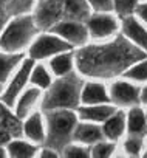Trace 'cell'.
<instances>
[{"label":"cell","instance_id":"cell-31","mask_svg":"<svg viewBox=\"0 0 147 158\" xmlns=\"http://www.w3.org/2000/svg\"><path fill=\"white\" fill-rule=\"evenodd\" d=\"M139 149H141V143H139L138 139H129V141L125 143V150H127L129 153H138Z\"/></svg>","mask_w":147,"mask_h":158},{"label":"cell","instance_id":"cell-32","mask_svg":"<svg viewBox=\"0 0 147 158\" xmlns=\"http://www.w3.org/2000/svg\"><path fill=\"white\" fill-rule=\"evenodd\" d=\"M10 138H11V135H10V132L0 124V146H3V144H6L8 141H10Z\"/></svg>","mask_w":147,"mask_h":158},{"label":"cell","instance_id":"cell-28","mask_svg":"<svg viewBox=\"0 0 147 158\" xmlns=\"http://www.w3.org/2000/svg\"><path fill=\"white\" fill-rule=\"evenodd\" d=\"M63 155L70 158H85L88 156V150L79 146H68L63 149Z\"/></svg>","mask_w":147,"mask_h":158},{"label":"cell","instance_id":"cell-2","mask_svg":"<svg viewBox=\"0 0 147 158\" xmlns=\"http://www.w3.org/2000/svg\"><path fill=\"white\" fill-rule=\"evenodd\" d=\"M82 92V82L75 74H63L57 82H54L47 96L43 98L42 107L45 110H54V109H73L76 107L81 98Z\"/></svg>","mask_w":147,"mask_h":158},{"label":"cell","instance_id":"cell-16","mask_svg":"<svg viewBox=\"0 0 147 158\" xmlns=\"http://www.w3.org/2000/svg\"><path fill=\"white\" fill-rule=\"evenodd\" d=\"M23 132L25 135L36 141V143H40L45 139V130H43V123H42V116L39 113H33L27 121H25V126H23Z\"/></svg>","mask_w":147,"mask_h":158},{"label":"cell","instance_id":"cell-36","mask_svg":"<svg viewBox=\"0 0 147 158\" xmlns=\"http://www.w3.org/2000/svg\"><path fill=\"white\" fill-rule=\"evenodd\" d=\"M5 155H6V153H5V149L0 146V156H5Z\"/></svg>","mask_w":147,"mask_h":158},{"label":"cell","instance_id":"cell-24","mask_svg":"<svg viewBox=\"0 0 147 158\" xmlns=\"http://www.w3.org/2000/svg\"><path fill=\"white\" fill-rule=\"evenodd\" d=\"M30 77H31V82H33V84H36L37 87H42V89L48 87L50 82H51V81H50V74H48V71H47L45 67H42V65L34 67V68L31 70Z\"/></svg>","mask_w":147,"mask_h":158},{"label":"cell","instance_id":"cell-25","mask_svg":"<svg viewBox=\"0 0 147 158\" xmlns=\"http://www.w3.org/2000/svg\"><path fill=\"white\" fill-rule=\"evenodd\" d=\"M125 76L135 81H147V60H142L125 71Z\"/></svg>","mask_w":147,"mask_h":158},{"label":"cell","instance_id":"cell-7","mask_svg":"<svg viewBox=\"0 0 147 158\" xmlns=\"http://www.w3.org/2000/svg\"><path fill=\"white\" fill-rule=\"evenodd\" d=\"M71 45L65 40H60V37L56 36H40L30 48V54L33 59H43L48 56H53L56 53L68 51Z\"/></svg>","mask_w":147,"mask_h":158},{"label":"cell","instance_id":"cell-13","mask_svg":"<svg viewBox=\"0 0 147 158\" xmlns=\"http://www.w3.org/2000/svg\"><path fill=\"white\" fill-rule=\"evenodd\" d=\"M63 16L68 20H85L88 17V0H63Z\"/></svg>","mask_w":147,"mask_h":158},{"label":"cell","instance_id":"cell-33","mask_svg":"<svg viewBox=\"0 0 147 158\" xmlns=\"http://www.w3.org/2000/svg\"><path fill=\"white\" fill-rule=\"evenodd\" d=\"M136 11H138V16H139L144 22H147V3L139 5V6L136 8Z\"/></svg>","mask_w":147,"mask_h":158},{"label":"cell","instance_id":"cell-26","mask_svg":"<svg viewBox=\"0 0 147 158\" xmlns=\"http://www.w3.org/2000/svg\"><path fill=\"white\" fill-rule=\"evenodd\" d=\"M136 0H113V6L121 16H127L135 10Z\"/></svg>","mask_w":147,"mask_h":158},{"label":"cell","instance_id":"cell-15","mask_svg":"<svg viewBox=\"0 0 147 158\" xmlns=\"http://www.w3.org/2000/svg\"><path fill=\"white\" fill-rule=\"evenodd\" d=\"M81 98L85 104H99V102H107L110 99L104 85L96 84V82L85 84L81 92Z\"/></svg>","mask_w":147,"mask_h":158},{"label":"cell","instance_id":"cell-19","mask_svg":"<svg viewBox=\"0 0 147 158\" xmlns=\"http://www.w3.org/2000/svg\"><path fill=\"white\" fill-rule=\"evenodd\" d=\"M124 127H125V118H124V113L118 112V113H113L108 119H105V124H104V133L107 138L110 139H116L118 136H121V133L124 132Z\"/></svg>","mask_w":147,"mask_h":158},{"label":"cell","instance_id":"cell-6","mask_svg":"<svg viewBox=\"0 0 147 158\" xmlns=\"http://www.w3.org/2000/svg\"><path fill=\"white\" fill-rule=\"evenodd\" d=\"M31 70H33V60L28 59V60H23V64L20 65V68L17 70V73L14 74V77L11 79V82L8 84L6 90L3 92L2 95V102L8 107H11L17 96L20 95V92L23 90L27 81L30 79V74H31Z\"/></svg>","mask_w":147,"mask_h":158},{"label":"cell","instance_id":"cell-18","mask_svg":"<svg viewBox=\"0 0 147 158\" xmlns=\"http://www.w3.org/2000/svg\"><path fill=\"white\" fill-rule=\"evenodd\" d=\"M40 96V92L37 89H28L19 99L17 102V107H16V115L19 118H25L28 116V113L31 112V109L36 106L37 99Z\"/></svg>","mask_w":147,"mask_h":158},{"label":"cell","instance_id":"cell-34","mask_svg":"<svg viewBox=\"0 0 147 158\" xmlns=\"http://www.w3.org/2000/svg\"><path fill=\"white\" fill-rule=\"evenodd\" d=\"M40 155H42V156H51V158H54V156H57V155L54 153V149H51V147H50V149H43Z\"/></svg>","mask_w":147,"mask_h":158},{"label":"cell","instance_id":"cell-17","mask_svg":"<svg viewBox=\"0 0 147 158\" xmlns=\"http://www.w3.org/2000/svg\"><path fill=\"white\" fill-rule=\"evenodd\" d=\"M115 113V109L112 106H90V107H82L79 110L81 118L88 119V121H105Z\"/></svg>","mask_w":147,"mask_h":158},{"label":"cell","instance_id":"cell-1","mask_svg":"<svg viewBox=\"0 0 147 158\" xmlns=\"http://www.w3.org/2000/svg\"><path fill=\"white\" fill-rule=\"evenodd\" d=\"M144 53L122 37L110 44L92 45L79 51L76 62L79 70L87 76L112 77L122 73L132 64L141 60Z\"/></svg>","mask_w":147,"mask_h":158},{"label":"cell","instance_id":"cell-21","mask_svg":"<svg viewBox=\"0 0 147 158\" xmlns=\"http://www.w3.org/2000/svg\"><path fill=\"white\" fill-rule=\"evenodd\" d=\"M129 130L133 135H139L145 130V115L141 109H132L129 113Z\"/></svg>","mask_w":147,"mask_h":158},{"label":"cell","instance_id":"cell-23","mask_svg":"<svg viewBox=\"0 0 147 158\" xmlns=\"http://www.w3.org/2000/svg\"><path fill=\"white\" fill-rule=\"evenodd\" d=\"M8 152L11 156H17V158H28L33 156L36 152V147L25 143V141H13L8 144Z\"/></svg>","mask_w":147,"mask_h":158},{"label":"cell","instance_id":"cell-22","mask_svg":"<svg viewBox=\"0 0 147 158\" xmlns=\"http://www.w3.org/2000/svg\"><path fill=\"white\" fill-rule=\"evenodd\" d=\"M50 67L57 76L68 74L73 68V56L71 54H59L51 60Z\"/></svg>","mask_w":147,"mask_h":158},{"label":"cell","instance_id":"cell-9","mask_svg":"<svg viewBox=\"0 0 147 158\" xmlns=\"http://www.w3.org/2000/svg\"><path fill=\"white\" fill-rule=\"evenodd\" d=\"M112 99L118 104H122V106H130V104H135L139 98V92L135 85L129 84V82H124V81H118L112 85Z\"/></svg>","mask_w":147,"mask_h":158},{"label":"cell","instance_id":"cell-27","mask_svg":"<svg viewBox=\"0 0 147 158\" xmlns=\"http://www.w3.org/2000/svg\"><path fill=\"white\" fill-rule=\"evenodd\" d=\"M113 144H110V143H99L98 141V144L93 147V156H98V158H105V156H110L112 155V152H113Z\"/></svg>","mask_w":147,"mask_h":158},{"label":"cell","instance_id":"cell-10","mask_svg":"<svg viewBox=\"0 0 147 158\" xmlns=\"http://www.w3.org/2000/svg\"><path fill=\"white\" fill-rule=\"evenodd\" d=\"M88 30L93 37H108L116 31V22L113 17L101 14V16H93L88 19Z\"/></svg>","mask_w":147,"mask_h":158},{"label":"cell","instance_id":"cell-30","mask_svg":"<svg viewBox=\"0 0 147 158\" xmlns=\"http://www.w3.org/2000/svg\"><path fill=\"white\" fill-rule=\"evenodd\" d=\"M88 3L96 11H108L113 8V0H88Z\"/></svg>","mask_w":147,"mask_h":158},{"label":"cell","instance_id":"cell-4","mask_svg":"<svg viewBox=\"0 0 147 158\" xmlns=\"http://www.w3.org/2000/svg\"><path fill=\"white\" fill-rule=\"evenodd\" d=\"M37 25L33 17L30 16H20L16 17L3 31L0 37V48L6 53H16L25 48L31 39L36 36Z\"/></svg>","mask_w":147,"mask_h":158},{"label":"cell","instance_id":"cell-12","mask_svg":"<svg viewBox=\"0 0 147 158\" xmlns=\"http://www.w3.org/2000/svg\"><path fill=\"white\" fill-rule=\"evenodd\" d=\"M20 60H22V54L6 53V51L0 53V92L3 90L11 73L16 70V67L19 65Z\"/></svg>","mask_w":147,"mask_h":158},{"label":"cell","instance_id":"cell-29","mask_svg":"<svg viewBox=\"0 0 147 158\" xmlns=\"http://www.w3.org/2000/svg\"><path fill=\"white\" fill-rule=\"evenodd\" d=\"M33 5V0H13L11 2V13L13 14H22L28 11Z\"/></svg>","mask_w":147,"mask_h":158},{"label":"cell","instance_id":"cell-20","mask_svg":"<svg viewBox=\"0 0 147 158\" xmlns=\"http://www.w3.org/2000/svg\"><path fill=\"white\" fill-rule=\"evenodd\" d=\"M73 136H75L78 141L81 143H85V144H93V143H98L102 136L101 130L93 126V124H81L76 127L75 133H73Z\"/></svg>","mask_w":147,"mask_h":158},{"label":"cell","instance_id":"cell-3","mask_svg":"<svg viewBox=\"0 0 147 158\" xmlns=\"http://www.w3.org/2000/svg\"><path fill=\"white\" fill-rule=\"evenodd\" d=\"M47 144L48 147L57 150L65 147V144L70 141L71 135L75 133L76 127V116L67 109H54L48 110L47 115Z\"/></svg>","mask_w":147,"mask_h":158},{"label":"cell","instance_id":"cell-8","mask_svg":"<svg viewBox=\"0 0 147 158\" xmlns=\"http://www.w3.org/2000/svg\"><path fill=\"white\" fill-rule=\"evenodd\" d=\"M53 33L63 37L73 45H81L87 40V28L78 20H65L53 25Z\"/></svg>","mask_w":147,"mask_h":158},{"label":"cell","instance_id":"cell-35","mask_svg":"<svg viewBox=\"0 0 147 158\" xmlns=\"http://www.w3.org/2000/svg\"><path fill=\"white\" fill-rule=\"evenodd\" d=\"M141 99H142L144 102H147V87L142 90V93H141Z\"/></svg>","mask_w":147,"mask_h":158},{"label":"cell","instance_id":"cell-14","mask_svg":"<svg viewBox=\"0 0 147 158\" xmlns=\"http://www.w3.org/2000/svg\"><path fill=\"white\" fill-rule=\"evenodd\" d=\"M0 124H2L11 136H20L23 132V126L20 124V118L17 115H13L8 110V106L0 102Z\"/></svg>","mask_w":147,"mask_h":158},{"label":"cell","instance_id":"cell-11","mask_svg":"<svg viewBox=\"0 0 147 158\" xmlns=\"http://www.w3.org/2000/svg\"><path fill=\"white\" fill-rule=\"evenodd\" d=\"M122 31L125 33V36L133 44H136L139 48L147 51V31L138 23L136 19L127 16L124 19V22H122Z\"/></svg>","mask_w":147,"mask_h":158},{"label":"cell","instance_id":"cell-5","mask_svg":"<svg viewBox=\"0 0 147 158\" xmlns=\"http://www.w3.org/2000/svg\"><path fill=\"white\" fill-rule=\"evenodd\" d=\"M63 14V0H42L36 16L34 22L37 28H51L59 22V19Z\"/></svg>","mask_w":147,"mask_h":158}]
</instances>
